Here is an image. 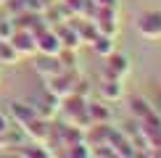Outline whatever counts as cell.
I'll use <instances>...</instances> for the list:
<instances>
[{
    "instance_id": "13",
    "label": "cell",
    "mask_w": 161,
    "mask_h": 158,
    "mask_svg": "<svg viewBox=\"0 0 161 158\" xmlns=\"http://www.w3.org/2000/svg\"><path fill=\"white\" fill-rule=\"evenodd\" d=\"M35 71H37V74L42 76V79H48V76L61 74V71H64V66H61V61H58V55H42V53H37Z\"/></svg>"
},
{
    "instance_id": "18",
    "label": "cell",
    "mask_w": 161,
    "mask_h": 158,
    "mask_svg": "<svg viewBox=\"0 0 161 158\" xmlns=\"http://www.w3.org/2000/svg\"><path fill=\"white\" fill-rule=\"evenodd\" d=\"M19 61H21V55L16 53V48L11 42H5V40H0V63L3 66H16Z\"/></svg>"
},
{
    "instance_id": "8",
    "label": "cell",
    "mask_w": 161,
    "mask_h": 158,
    "mask_svg": "<svg viewBox=\"0 0 161 158\" xmlns=\"http://www.w3.org/2000/svg\"><path fill=\"white\" fill-rule=\"evenodd\" d=\"M98 97L106 103H119L124 97V79L103 76V82L98 84Z\"/></svg>"
},
{
    "instance_id": "2",
    "label": "cell",
    "mask_w": 161,
    "mask_h": 158,
    "mask_svg": "<svg viewBox=\"0 0 161 158\" xmlns=\"http://www.w3.org/2000/svg\"><path fill=\"white\" fill-rule=\"evenodd\" d=\"M140 124V132L145 137V145H148V153L151 155H161V116L151 113L148 118H143Z\"/></svg>"
},
{
    "instance_id": "9",
    "label": "cell",
    "mask_w": 161,
    "mask_h": 158,
    "mask_svg": "<svg viewBox=\"0 0 161 158\" xmlns=\"http://www.w3.org/2000/svg\"><path fill=\"white\" fill-rule=\"evenodd\" d=\"M35 40H37V53H42V55H58V50L64 48L53 26H45L42 32H37Z\"/></svg>"
},
{
    "instance_id": "19",
    "label": "cell",
    "mask_w": 161,
    "mask_h": 158,
    "mask_svg": "<svg viewBox=\"0 0 161 158\" xmlns=\"http://www.w3.org/2000/svg\"><path fill=\"white\" fill-rule=\"evenodd\" d=\"M58 61L64 69H77V50L74 48H61L58 50Z\"/></svg>"
},
{
    "instance_id": "23",
    "label": "cell",
    "mask_w": 161,
    "mask_h": 158,
    "mask_svg": "<svg viewBox=\"0 0 161 158\" xmlns=\"http://www.w3.org/2000/svg\"><path fill=\"white\" fill-rule=\"evenodd\" d=\"M11 127H13L11 116H8V113H3V111H0V134H3L5 129H11Z\"/></svg>"
},
{
    "instance_id": "5",
    "label": "cell",
    "mask_w": 161,
    "mask_h": 158,
    "mask_svg": "<svg viewBox=\"0 0 161 158\" xmlns=\"http://www.w3.org/2000/svg\"><path fill=\"white\" fill-rule=\"evenodd\" d=\"M92 21H95L100 34H111V37L119 34V11H116V5L114 8H98Z\"/></svg>"
},
{
    "instance_id": "15",
    "label": "cell",
    "mask_w": 161,
    "mask_h": 158,
    "mask_svg": "<svg viewBox=\"0 0 161 158\" xmlns=\"http://www.w3.org/2000/svg\"><path fill=\"white\" fill-rule=\"evenodd\" d=\"M127 108H130V116L135 118V121H143V118H148L151 113H156V108H153L143 95H132L130 100H127Z\"/></svg>"
},
{
    "instance_id": "22",
    "label": "cell",
    "mask_w": 161,
    "mask_h": 158,
    "mask_svg": "<svg viewBox=\"0 0 161 158\" xmlns=\"http://www.w3.org/2000/svg\"><path fill=\"white\" fill-rule=\"evenodd\" d=\"M5 5H8V16H19V13H24L26 11V5H24V0H5Z\"/></svg>"
},
{
    "instance_id": "4",
    "label": "cell",
    "mask_w": 161,
    "mask_h": 158,
    "mask_svg": "<svg viewBox=\"0 0 161 158\" xmlns=\"http://www.w3.org/2000/svg\"><path fill=\"white\" fill-rule=\"evenodd\" d=\"M132 71V61L130 55L114 50L111 55H106V66H103V76H114V79H127V74Z\"/></svg>"
},
{
    "instance_id": "17",
    "label": "cell",
    "mask_w": 161,
    "mask_h": 158,
    "mask_svg": "<svg viewBox=\"0 0 161 158\" xmlns=\"http://www.w3.org/2000/svg\"><path fill=\"white\" fill-rule=\"evenodd\" d=\"M114 40H116V37H111V34H100V32H98V37H95V40L90 42V48L95 50L98 55H103V58H106V55H111V53L116 50Z\"/></svg>"
},
{
    "instance_id": "10",
    "label": "cell",
    "mask_w": 161,
    "mask_h": 158,
    "mask_svg": "<svg viewBox=\"0 0 161 158\" xmlns=\"http://www.w3.org/2000/svg\"><path fill=\"white\" fill-rule=\"evenodd\" d=\"M24 134L29 137L32 142H42V145H48V140H50V121H45V118H40V116H35L29 124H24Z\"/></svg>"
},
{
    "instance_id": "6",
    "label": "cell",
    "mask_w": 161,
    "mask_h": 158,
    "mask_svg": "<svg viewBox=\"0 0 161 158\" xmlns=\"http://www.w3.org/2000/svg\"><path fill=\"white\" fill-rule=\"evenodd\" d=\"M8 42L16 48V53L19 55H35L37 53V40H35V34H32L29 29H24V26H16V32H13V37L8 40Z\"/></svg>"
},
{
    "instance_id": "3",
    "label": "cell",
    "mask_w": 161,
    "mask_h": 158,
    "mask_svg": "<svg viewBox=\"0 0 161 158\" xmlns=\"http://www.w3.org/2000/svg\"><path fill=\"white\" fill-rule=\"evenodd\" d=\"M135 29L145 40H161V11H145L135 18Z\"/></svg>"
},
{
    "instance_id": "1",
    "label": "cell",
    "mask_w": 161,
    "mask_h": 158,
    "mask_svg": "<svg viewBox=\"0 0 161 158\" xmlns=\"http://www.w3.org/2000/svg\"><path fill=\"white\" fill-rule=\"evenodd\" d=\"M77 79H79V76H77V69H64L61 74L45 79V92H50V95H56L58 100H64L66 95H71V92H74Z\"/></svg>"
},
{
    "instance_id": "11",
    "label": "cell",
    "mask_w": 161,
    "mask_h": 158,
    "mask_svg": "<svg viewBox=\"0 0 161 158\" xmlns=\"http://www.w3.org/2000/svg\"><path fill=\"white\" fill-rule=\"evenodd\" d=\"M87 116H90L92 124H111L114 121L111 103H106V100H87Z\"/></svg>"
},
{
    "instance_id": "7",
    "label": "cell",
    "mask_w": 161,
    "mask_h": 158,
    "mask_svg": "<svg viewBox=\"0 0 161 158\" xmlns=\"http://www.w3.org/2000/svg\"><path fill=\"white\" fill-rule=\"evenodd\" d=\"M29 105L35 108V113L40 118H45V121H53V118L61 113V100H58L56 95H50V92H45L42 100H29Z\"/></svg>"
},
{
    "instance_id": "20",
    "label": "cell",
    "mask_w": 161,
    "mask_h": 158,
    "mask_svg": "<svg viewBox=\"0 0 161 158\" xmlns=\"http://www.w3.org/2000/svg\"><path fill=\"white\" fill-rule=\"evenodd\" d=\"M13 32H16V21H13L11 16H5V18H0V40H8L13 37Z\"/></svg>"
},
{
    "instance_id": "12",
    "label": "cell",
    "mask_w": 161,
    "mask_h": 158,
    "mask_svg": "<svg viewBox=\"0 0 161 158\" xmlns=\"http://www.w3.org/2000/svg\"><path fill=\"white\" fill-rule=\"evenodd\" d=\"M56 29V34H58V40H61V45L64 48H79L82 45V40H79V32H77V26H74V21H61V24H56L53 26Z\"/></svg>"
},
{
    "instance_id": "25",
    "label": "cell",
    "mask_w": 161,
    "mask_h": 158,
    "mask_svg": "<svg viewBox=\"0 0 161 158\" xmlns=\"http://www.w3.org/2000/svg\"><path fill=\"white\" fill-rule=\"evenodd\" d=\"M3 3H5V0H0V5H3Z\"/></svg>"
},
{
    "instance_id": "24",
    "label": "cell",
    "mask_w": 161,
    "mask_h": 158,
    "mask_svg": "<svg viewBox=\"0 0 161 158\" xmlns=\"http://www.w3.org/2000/svg\"><path fill=\"white\" fill-rule=\"evenodd\" d=\"M92 3H95L98 8H114V5H116V0H92Z\"/></svg>"
},
{
    "instance_id": "14",
    "label": "cell",
    "mask_w": 161,
    "mask_h": 158,
    "mask_svg": "<svg viewBox=\"0 0 161 158\" xmlns=\"http://www.w3.org/2000/svg\"><path fill=\"white\" fill-rule=\"evenodd\" d=\"M8 116H11V121L16 124V127H24V124H29L37 113H35V108H32L29 103H24V100H13L11 108H8Z\"/></svg>"
},
{
    "instance_id": "21",
    "label": "cell",
    "mask_w": 161,
    "mask_h": 158,
    "mask_svg": "<svg viewBox=\"0 0 161 158\" xmlns=\"http://www.w3.org/2000/svg\"><path fill=\"white\" fill-rule=\"evenodd\" d=\"M24 5L32 13H45V8L50 5V0H24Z\"/></svg>"
},
{
    "instance_id": "16",
    "label": "cell",
    "mask_w": 161,
    "mask_h": 158,
    "mask_svg": "<svg viewBox=\"0 0 161 158\" xmlns=\"http://www.w3.org/2000/svg\"><path fill=\"white\" fill-rule=\"evenodd\" d=\"M16 155H24V158H48V155H56L48 145L42 142H21L16 148Z\"/></svg>"
}]
</instances>
